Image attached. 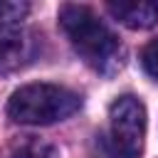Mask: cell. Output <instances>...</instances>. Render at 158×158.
I'll return each mask as SVG.
<instances>
[{"label": "cell", "instance_id": "1", "mask_svg": "<svg viewBox=\"0 0 158 158\" xmlns=\"http://www.w3.org/2000/svg\"><path fill=\"white\" fill-rule=\"evenodd\" d=\"M59 25L64 35L69 37L72 47L79 52V57L96 72L111 74L123 67V44L118 37L99 20V15L77 2H67L59 7Z\"/></svg>", "mask_w": 158, "mask_h": 158}, {"label": "cell", "instance_id": "2", "mask_svg": "<svg viewBox=\"0 0 158 158\" xmlns=\"http://www.w3.org/2000/svg\"><path fill=\"white\" fill-rule=\"evenodd\" d=\"M81 106V99L77 91L62 86V84H25L17 91H12L7 101V116L15 123L25 126H49L57 121L69 118Z\"/></svg>", "mask_w": 158, "mask_h": 158}, {"label": "cell", "instance_id": "3", "mask_svg": "<svg viewBox=\"0 0 158 158\" xmlns=\"http://www.w3.org/2000/svg\"><path fill=\"white\" fill-rule=\"evenodd\" d=\"M109 136L116 158H141L146 138V106L141 99L126 94L111 104Z\"/></svg>", "mask_w": 158, "mask_h": 158}, {"label": "cell", "instance_id": "4", "mask_svg": "<svg viewBox=\"0 0 158 158\" xmlns=\"http://www.w3.org/2000/svg\"><path fill=\"white\" fill-rule=\"evenodd\" d=\"M32 57V40L17 22H0V74L20 69Z\"/></svg>", "mask_w": 158, "mask_h": 158}, {"label": "cell", "instance_id": "5", "mask_svg": "<svg viewBox=\"0 0 158 158\" xmlns=\"http://www.w3.org/2000/svg\"><path fill=\"white\" fill-rule=\"evenodd\" d=\"M106 7L128 30H148L158 22V2L151 0H118L109 2Z\"/></svg>", "mask_w": 158, "mask_h": 158}, {"label": "cell", "instance_id": "6", "mask_svg": "<svg viewBox=\"0 0 158 158\" xmlns=\"http://www.w3.org/2000/svg\"><path fill=\"white\" fill-rule=\"evenodd\" d=\"M12 158H59V151L44 141H27L12 153Z\"/></svg>", "mask_w": 158, "mask_h": 158}, {"label": "cell", "instance_id": "7", "mask_svg": "<svg viewBox=\"0 0 158 158\" xmlns=\"http://www.w3.org/2000/svg\"><path fill=\"white\" fill-rule=\"evenodd\" d=\"M30 12L27 2H10V0H0V22H17Z\"/></svg>", "mask_w": 158, "mask_h": 158}, {"label": "cell", "instance_id": "8", "mask_svg": "<svg viewBox=\"0 0 158 158\" xmlns=\"http://www.w3.org/2000/svg\"><path fill=\"white\" fill-rule=\"evenodd\" d=\"M141 64H143V69H146L148 77L158 79V40H153V42H148V44L143 47V52H141Z\"/></svg>", "mask_w": 158, "mask_h": 158}]
</instances>
